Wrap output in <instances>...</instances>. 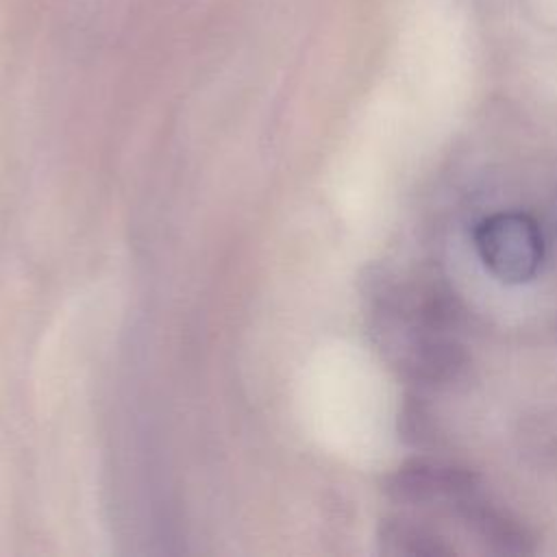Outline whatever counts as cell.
I'll use <instances>...</instances> for the list:
<instances>
[{
	"label": "cell",
	"instance_id": "obj_4",
	"mask_svg": "<svg viewBox=\"0 0 557 557\" xmlns=\"http://www.w3.org/2000/svg\"><path fill=\"white\" fill-rule=\"evenodd\" d=\"M455 513L485 550L494 555H533L537 548L535 535L520 518L492 505L481 494L470 496Z\"/></svg>",
	"mask_w": 557,
	"mask_h": 557
},
{
	"label": "cell",
	"instance_id": "obj_6",
	"mask_svg": "<svg viewBox=\"0 0 557 557\" xmlns=\"http://www.w3.org/2000/svg\"><path fill=\"white\" fill-rule=\"evenodd\" d=\"M516 442L531 466L557 472V405L524 416L518 424Z\"/></svg>",
	"mask_w": 557,
	"mask_h": 557
},
{
	"label": "cell",
	"instance_id": "obj_5",
	"mask_svg": "<svg viewBox=\"0 0 557 557\" xmlns=\"http://www.w3.org/2000/svg\"><path fill=\"white\" fill-rule=\"evenodd\" d=\"M381 550L394 557H450L453 544L420 520L392 516L381 522Z\"/></svg>",
	"mask_w": 557,
	"mask_h": 557
},
{
	"label": "cell",
	"instance_id": "obj_3",
	"mask_svg": "<svg viewBox=\"0 0 557 557\" xmlns=\"http://www.w3.org/2000/svg\"><path fill=\"white\" fill-rule=\"evenodd\" d=\"M385 492L405 505L457 511L470 496L479 494V476L457 463L413 457L385 479Z\"/></svg>",
	"mask_w": 557,
	"mask_h": 557
},
{
	"label": "cell",
	"instance_id": "obj_7",
	"mask_svg": "<svg viewBox=\"0 0 557 557\" xmlns=\"http://www.w3.org/2000/svg\"><path fill=\"white\" fill-rule=\"evenodd\" d=\"M398 433L403 442L413 448H426L437 442V424L429 405L418 396L409 394L398 411Z\"/></svg>",
	"mask_w": 557,
	"mask_h": 557
},
{
	"label": "cell",
	"instance_id": "obj_2",
	"mask_svg": "<svg viewBox=\"0 0 557 557\" xmlns=\"http://www.w3.org/2000/svg\"><path fill=\"white\" fill-rule=\"evenodd\" d=\"M474 248L483 265L503 283L531 281L544 261L542 228L529 213L498 211L474 228Z\"/></svg>",
	"mask_w": 557,
	"mask_h": 557
},
{
	"label": "cell",
	"instance_id": "obj_1",
	"mask_svg": "<svg viewBox=\"0 0 557 557\" xmlns=\"http://www.w3.org/2000/svg\"><path fill=\"white\" fill-rule=\"evenodd\" d=\"M383 335L394 368L409 383L424 389H453L468 381L472 361L453 333L383 318Z\"/></svg>",
	"mask_w": 557,
	"mask_h": 557
}]
</instances>
